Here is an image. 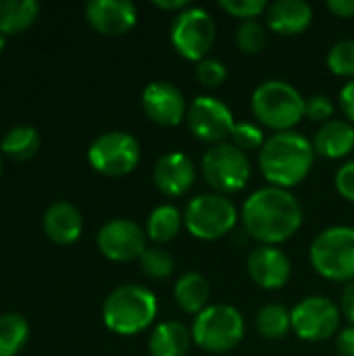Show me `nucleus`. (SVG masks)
Instances as JSON below:
<instances>
[{
    "label": "nucleus",
    "instance_id": "7ed1b4c3",
    "mask_svg": "<svg viewBox=\"0 0 354 356\" xmlns=\"http://www.w3.org/2000/svg\"><path fill=\"white\" fill-rule=\"evenodd\" d=\"M159 313V300L152 290L138 284L115 288L102 305L104 325L119 336H136L148 330Z\"/></svg>",
    "mask_w": 354,
    "mask_h": 356
},
{
    "label": "nucleus",
    "instance_id": "ea45409f",
    "mask_svg": "<svg viewBox=\"0 0 354 356\" xmlns=\"http://www.w3.org/2000/svg\"><path fill=\"white\" fill-rule=\"evenodd\" d=\"M154 6H159L161 10H169V13H182V10H186V8H190L192 4H190V0H154Z\"/></svg>",
    "mask_w": 354,
    "mask_h": 356
},
{
    "label": "nucleus",
    "instance_id": "dca6fc26",
    "mask_svg": "<svg viewBox=\"0 0 354 356\" xmlns=\"http://www.w3.org/2000/svg\"><path fill=\"white\" fill-rule=\"evenodd\" d=\"M86 19L102 35H123L138 21V8L129 0H90Z\"/></svg>",
    "mask_w": 354,
    "mask_h": 356
},
{
    "label": "nucleus",
    "instance_id": "393cba45",
    "mask_svg": "<svg viewBox=\"0 0 354 356\" xmlns=\"http://www.w3.org/2000/svg\"><path fill=\"white\" fill-rule=\"evenodd\" d=\"M255 330L265 340H282L292 330V315L290 309L277 302H269L259 309L255 317Z\"/></svg>",
    "mask_w": 354,
    "mask_h": 356
},
{
    "label": "nucleus",
    "instance_id": "20e7f679",
    "mask_svg": "<svg viewBox=\"0 0 354 356\" xmlns=\"http://www.w3.org/2000/svg\"><path fill=\"white\" fill-rule=\"evenodd\" d=\"M250 108L261 125L273 131H290L305 117V98L292 83L267 79L252 90Z\"/></svg>",
    "mask_w": 354,
    "mask_h": 356
},
{
    "label": "nucleus",
    "instance_id": "79ce46f5",
    "mask_svg": "<svg viewBox=\"0 0 354 356\" xmlns=\"http://www.w3.org/2000/svg\"><path fill=\"white\" fill-rule=\"evenodd\" d=\"M0 171H2V159H0Z\"/></svg>",
    "mask_w": 354,
    "mask_h": 356
},
{
    "label": "nucleus",
    "instance_id": "473e14b6",
    "mask_svg": "<svg viewBox=\"0 0 354 356\" xmlns=\"http://www.w3.org/2000/svg\"><path fill=\"white\" fill-rule=\"evenodd\" d=\"M194 75L196 79L204 86V88H219L225 83L227 79V67L219 60V58H202L200 63H196L194 67Z\"/></svg>",
    "mask_w": 354,
    "mask_h": 356
},
{
    "label": "nucleus",
    "instance_id": "e433bc0d",
    "mask_svg": "<svg viewBox=\"0 0 354 356\" xmlns=\"http://www.w3.org/2000/svg\"><path fill=\"white\" fill-rule=\"evenodd\" d=\"M336 350L340 356H354V325L344 327L336 338Z\"/></svg>",
    "mask_w": 354,
    "mask_h": 356
},
{
    "label": "nucleus",
    "instance_id": "a878e982",
    "mask_svg": "<svg viewBox=\"0 0 354 356\" xmlns=\"http://www.w3.org/2000/svg\"><path fill=\"white\" fill-rule=\"evenodd\" d=\"M40 134L31 125H17L2 138V152L13 161H29L40 150Z\"/></svg>",
    "mask_w": 354,
    "mask_h": 356
},
{
    "label": "nucleus",
    "instance_id": "aec40b11",
    "mask_svg": "<svg viewBox=\"0 0 354 356\" xmlns=\"http://www.w3.org/2000/svg\"><path fill=\"white\" fill-rule=\"evenodd\" d=\"M313 148L325 159L348 156L354 148V125L346 119H332L319 125L313 136Z\"/></svg>",
    "mask_w": 354,
    "mask_h": 356
},
{
    "label": "nucleus",
    "instance_id": "423d86ee",
    "mask_svg": "<svg viewBox=\"0 0 354 356\" xmlns=\"http://www.w3.org/2000/svg\"><path fill=\"white\" fill-rule=\"evenodd\" d=\"M313 269L332 282H354V227L334 225L323 229L309 248Z\"/></svg>",
    "mask_w": 354,
    "mask_h": 356
},
{
    "label": "nucleus",
    "instance_id": "f3484780",
    "mask_svg": "<svg viewBox=\"0 0 354 356\" xmlns=\"http://www.w3.org/2000/svg\"><path fill=\"white\" fill-rule=\"evenodd\" d=\"M152 181L165 196L177 198L190 192L196 181V167L184 152H167L152 167Z\"/></svg>",
    "mask_w": 354,
    "mask_h": 356
},
{
    "label": "nucleus",
    "instance_id": "1a4fd4ad",
    "mask_svg": "<svg viewBox=\"0 0 354 356\" xmlns=\"http://www.w3.org/2000/svg\"><path fill=\"white\" fill-rule=\"evenodd\" d=\"M169 38L179 56L200 63L215 46L217 23L209 10L200 6H190L173 17Z\"/></svg>",
    "mask_w": 354,
    "mask_h": 356
},
{
    "label": "nucleus",
    "instance_id": "9b49d317",
    "mask_svg": "<svg viewBox=\"0 0 354 356\" xmlns=\"http://www.w3.org/2000/svg\"><path fill=\"white\" fill-rule=\"evenodd\" d=\"M292 332L305 342H323L330 340L338 327L342 311L328 296H309L303 298L292 311Z\"/></svg>",
    "mask_w": 354,
    "mask_h": 356
},
{
    "label": "nucleus",
    "instance_id": "ddd939ff",
    "mask_svg": "<svg viewBox=\"0 0 354 356\" xmlns=\"http://www.w3.org/2000/svg\"><path fill=\"white\" fill-rule=\"evenodd\" d=\"M96 244L102 257L108 261L129 263L146 252L148 236L146 229H142L131 219H111L98 229Z\"/></svg>",
    "mask_w": 354,
    "mask_h": 356
},
{
    "label": "nucleus",
    "instance_id": "7c9ffc66",
    "mask_svg": "<svg viewBox=\"0 0 354 356\" xmlns=\"http://www.w3.org/2000/svg\"><path fill=\"white\" fill-rule=\"evenodd\" d=\"M232 144L238 146L240 150L244 152H250V150H261L263 144H265V131L261 125L252 123V121H236L234 129H232Z\"/></svg>",
    "mask_w": 354,
    "mask_h": 356
},
{
    "label": "nucleus",
    "instance_id": "6ab92c4d",
    "mask_svg": "<svg viewBox=\"0 0 354 356\" xmlns=\"http://www.w3.org/2000/svg\"><path fill=\"white\" fill-rule=\"evenodd\" d=\"M42 225H44V234L48 236V240L61 246H69L79 240L81 229H83V219L77 207H73L71 202L58 200L46 209Z\"/></svg>",
    "mask_w": 354,
    "mask_h": 356
},
{
    "label": "nucleus",
    "instance_id": "9d476101",
    "mask_svg": "<svg viewBox=\"0 0 354 356\" xmlns=\"http://www.w3.org/2000/svg\"><path fill=\"white\" fill-rule=\"evenodd\" d=\"M140 142L127 131L100 134L88 148V163L106 177H123L140 163Z\"/></svg>",
    "mask_w": 354,
    "mask_h": 356
},
{
    "label": "nucleus",
    "instance_id": "2eb2a0df",
    "mask_svg": "<svg viewBox=\"0 0 354 356\" xmlns=\"http://www.w3.org/2000/svg\"><path fill=\"white\" fill-rule=\"evenodd\" d=\"M246 269L250 280L263 290H280L292 275V263L277 246L259 244L248 252Z\"/></svg>",
    "mask_w": 354,
    "mask_h": 356
},
{
    "label": "nucleus",
    "instance_id": "b1692460",
    "mask_svg": "<svg viewBox=\"0 0 354 356\" xmlns=\"http://www.w3.org/2000/svg\"><path fill=\"white\" fill-rule=\"evenodd\" d=\"M40 4L33 0H0V33L15 35L35 23Z\"/></svg>",
    "mask_w": 354,
    "mask_h": 356
},
{
    "label": "nucleus",
    "instance_id": "2f4dec72",
    "mask_svg": "<svg viewBox=\"0 0 354 356\" xmlns=\"http://www.w3.org/2000/svg\"><path fill=\"white\" fill-rule=\"evenodd\" d=\"M221 10L227 15L242 19V21H257V17L265 15L269 8L267 0H221L219 2Z\"/></svg>",
    "mask_w": 354,
    "mask_h": 356
},
{
    "label": "nucleus",
    "instance_id": "f03ea898",
    "mask_svg": "<svg viewBox=\"0 0 354 356\" xmlns=\"http://www.w3.org/2000/svg\"><path fill=\"white\" fill-rule=\"evenodd\" d=\"M315 156L313 140L300 131H275L259 150V169L269 186L290 190L311 173Z\"/></svg>",
    "mask_w": 354,
    "mask_h": 356
},
{
    "label": "nucleus",
    "instance_id": "c9c22d12",
    "mask_svg": "<svg viewBox=\"0 0 354 356\" xmlns=\"http://www.w3.org/2000/svg\"><path fill=\"white\" fill-rule=\"evenodd\" d=\"M338 100H340L342 113L346 115V121H351L354 125V79H348V81L342 86Z\"/></svg>",
    "mask_w": 354,
    "mask_h": 356
},
{
    "label": "nucleus",
    "instance_id": "a19ab883",
    "mask_svg": "<svg viewBox=\"0 0 354 356\" xmlns=\"http://www.w3.org/2000/svg\"><path fill=\"white\" fill-rule=\"evenodd\" d=\"M4 44H6V42H4V35L0 33V54H2V50H4Z\"/></svg>",
    "mask_w": 354,
    "mask_h": 356
},
{
    "label": "nucleus",
    "instance_id": "f257e3e1",
    "mask_svg": "<svg viewBox=\"0 0 354 356\" xmlns=\"http://www.w3.org/2000/svg\"><path fill=\"white\" fill-rule=\"evenodd\" d=\"M244 232L259 244L277 246L290 240L305 221L300 200L284 188L265 186L255 190L242 204Z\"/></svg>",
    "mask_w": 354,
    "mask_h": 356
},
{
    "label": "nucleus",
    "instance_id": "6e6552de",
    "mask_svg": "<svg viewBox=\"0 0 354 356\" xmlns=\"http://www.w3.org/2000/svg\"><path fill=\"white\" fill-rule=\"evenodd\" d=\"M202 177L217 194H234L246 188L252 175L250 159L232 142L211 146L202 154Z\"/></svg>",
    "mask_w": 354,
    "mask_h": 356
},
{
    "label": "nucleus",
    "instance_id": "58836bf2",
    "mask_svg": "<svg viewBox=\"0 0 354 356\" xmlns=\"http://www.w3.org/2000/svg\"><path fill=\"white\" fill-rule=\"evenodd\" d=\"M328 8L342 19L354 17V0H328Z\"/></svg>",
    "mask_w": 354,
    "mask_h": 356
},
{
    "label": "nucleus",
    "instance_id": "4be33fe9",
    "mask_svg": "<svg viewBox=\"0 0 354 356\" xmlns=\"http://www.w3.org/2000/svg\"><path fill=\"white\" fill-rule=\"evenodd\" d=\"M173 298L184 313H190L196 317L209 307V298H211L209 280L198 271L184 273L173 286Z\"/></svg>",
    "mask_w": 354,
    "mask_h": 356
},
{
    "label": "nucleus",
    "instance_id": "cd10ccee",
    "mask_svg": "<svg viewBox=\"0 0 354 356\" xmlns=\"http://www.w3.org/2000/svg\"><path fill=\"white\" fill-rule=\"evenodd\" d=\"M140 267L150 280H167L175 271V261L163 246H148L140 257Z\"/></svg>",
    "mask_w": 354,
    "mask_h": 356
},
{
    "label": "nucleus",
    "instance_id": "4468645a",
    "mask_svg": "<svg viewBox=\"0 0 354 356\" xmlns=\"http://www.w3.org/2000/svg\"><path fill=\"white\" fill-rule=\"evenodd\" d=\"M142 108L146 117L161 125V127H175L186 119L188 104L184 92L167 81V79H156L150 81L144 92H142Z\"/></svg>",
    "mask_w": 354,
    "mask_h": 356
},
{
    "label": "nucleus",
    "instance_id": "c85d7f7f",
    "mask_svg": "<svg viewBox=\"0 0 354 356\" xmlns=\"http://www.w3.org/2000/svg\"><path fill=\"white\" fill-rule=\"evenodd\" d=\"M328 69L334 75L354 79V38H346L336 42L325 56Z\"/></svg>",
    "mask_w": 354,
    "mask_h": 356
},
{
    "label": "nucleus",
    "instance_id": "4c0bfd02",
    "mask_svg": "<svg viewBox=\"0 0 354 356\" xmlns=\"http://www.w3.org/2000/svg\"><path fill=\"white\" fill-rule=\"evenodd\" d=\"M340 311L342 315L351 321V325H354V282H348L342 290L340 296Z\"/></svg>",
    "mask_w": 354,
    "mask_h": 356
},
{
    "label": "nucleus",
    "instance_id": "a211bd4d",
    "mask_svg": "<svg viewBox=\"0 0 354 356\" xmlns=\"http://www.w3.org/2000/svg\"><path fill=\"white\" fill-rule=\"evenodd\" d=\"M265 23L280 35H298L313 23V6L305 0H273L265 13Z\"/></svg>",
    "mask_w": 354,
    "mask_h": 356
},
{
    "label": "nucleus",
    "instance_id": "c756f323",
    "mask_svg": "<svg viewBox=\"0 0 354 356\" xmlns=\"http://www.w3.org/2000/svg\"><path fill=\"white\" fill-rule=\"evenodd\" d=\"M236 44L244 54H259L267 46V27L259 21H242L236 29Z\"/></svg>",
    "mask_w": 354,
    "mask_h": 356
},
{
    "label": "nucleus",
    "instance_id": "bb28decb",
    "mask_svg": "<svg viewBox=\"0 0 354 356\" xmlns=\"http://www.w3.org/2000/svg\"><path fill=\"white\" fill-rule=\"evenodd\" d=\"M29 340V325L19 313L0 315V356H17Z\"/></svg>",
    "mask_w": 354,
    "mask_h": 356
},
{
    "label": "nucleus",
    "instance_id": "72a5a7b5",
    "mask_svg": "<svg viewBox=\"0 0 354 356\" xmlns=\"http://www.w3.org/2000/svg\"><path fill=\"white\" fill-rule=\"evenodd\" d=\"M334 111H336L334 100L328 94H311L305 98V117L315 123L323 125V123L332 121Z\"/></svg>",
    "mask_w": 354,
    "mask_h": 356
},
{
    "label": "nucleus",
    "instance_id": "39448f33",
    "mask_svg": "<svg viewBox=\"0 0 354 356\" xmlns=\"http://www.w3.org/2000/svg\"><path fill=\"white\" fill-rule=\"evenodd\" d=\"M190 332L196 346L213 355H223L244 340L246 321L232 305H209L194 317Z\"/></svg>",
    "mask_w": 354,
    "mask_h": 356
},
{
    "label": "nucleus",
    "instance_id": "f8f14e48",
    "mask_svg": "<svg viewBox=\"0 0 354 356\" xmlns=\"http://www.w3.org/2000/svg\"><path fill=\"white\" fill-rule=\"evenodd\" d=\"M186 125L194 134V138L215 146L232 136L236 119L232 108L223 100L215 96H196L188 104Z\"/></svg>",
    "mask_w": 354,
    "mask_h": 356
},
{
    "label": "nucleus",
    "instance_id": "5701e85b",
    "mask_svg": "<svg viewBox=\"0 0 354 356\" xmlns=\"http://www.w3.org/2000/svg\"><path fill=\"white\" fill-rule=\"evenodd\" d=\"M184 227V215L173 204H159L146 221V236L154 244H167L177 238Z\"/></svg>",
    "mask_w": 354,
    "mask_h": 356
},
{
    "label": "nucleus",
    "instance_id": "f704fd0d",
    "mask_svg": "<svg viewBox=\"0 0 354 356\" xmlns=\"http://www.w3.org/2000/svg\"><path fill=\"white\" fill-rule=\"evenodd\" d=\"M336 190L342 198L354 202V159L353 161H346L338 171H336Z\"/></svg>",
    "mask_w": 354,
    "mask_h": 356
},
{
    "label": "nucleus",
    "instance_id": "412c9836",
    "mask_svg": "<svg viewBox=\"0 0 354 356\" xmlns=\"http://www.w3.org/2000/svg\"><path fill=\"white\" fill-rule=\"evenodd\" d=\"M192 344V332L182 321L159 323L148 338L150 356H186Z\"/></svg>",
    "mask_w": 354,
    "mask_h": 356
},
{
    "label": "nucleus",
    "instance_id": "0eeeda50",
    "mask_svg": "<svg viewBox=\"0 0 354 356\" xmlns=\"http://www.w3.org/2000/svg\"><path fill=\"white\" fill-rule=\"evenodd\" d=\"M240 213L236 204L217 192L194 196L184 213V225L196 240H219L236 227Z\"/></svg>",
    "mask_w": 354,
    "mask_h": 356
}]
</instances>
